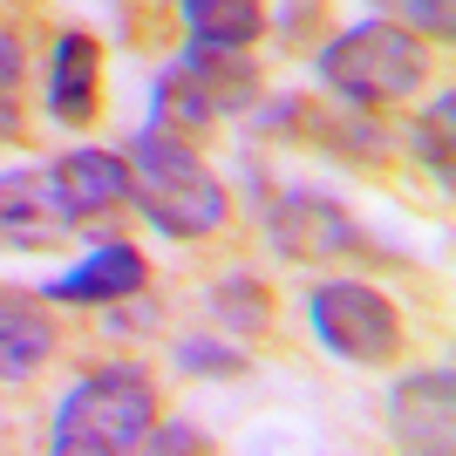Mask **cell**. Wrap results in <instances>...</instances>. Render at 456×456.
Instances as JSON below:
<instances>
[{
    "mask_svg": "<svg viewBox=\"0 0 456 456\" xmlns=\"http://www.w3.org/2000/svg\"><path fill=\"white\" fill-rule=\"evenodd\" d=\"M130 205L151 218L157 232H171V239H205L232 218V198L225 184L211 177V164L191 151V136L177 130H136L130 136Z\"/></svg>",
    "mask_w": 456,
    "mask_h": 456,
    "instance_id": "6da1fadb",
    "label": "cell"
},
{
    "mask_svg": "<svg viewBox=\"0 0 456 456\" xmlns=\"http://www.w3.org/2000/svg\"><path fill=\"white\" fill-rule=\"evenodd\" d=\"M157 422V381L130 362H102L61 395L48 450L55 456H130Z\"/></svg>",
    "mask_w": 456,
    "mask_h": 456,
    "instance_id": "7a4b0ae2",
    "label": "cell"
},
{
    "mask_svg": "<svg viewBox=\"0 0 456 456\" xmlns=\"http://www.w3.org/2000/svg\"><path fill=\"white\" fill-rule=\"evenodd\" d=\"M321 82L347 110H388V102H402V95H416L429 82V48H422V35H409L388 14L354 20L321 48Z\"/></svg>",
    "mask_w": 456,
    "mask_h": 456,
    "instance_id": "3957f363",
    "label": "cell"
},
{
    "mask_svg": "<svg viewBox=\"0 0 456 456\" xmlns=\"http://www.w3.org/2000/svg\"><path fill=\"white\" fill-rule=\"evenodd\" d=\"M306 321L327 354H341L354 368H388L402 354V314L368 280H321L306 300Z\"/></svg>",
    "mask_w": 456,
    "mask_h": 456,
    "instance_id": "277c9868",
    "label": "cell"
},
{
    "mask_svg": "<svg viewBox=\"0 0 456 456\" xmlns=\"http://www.w3.org/2000/svg\"><path fill=\"white\" fill-rule=\"evenodd\" d=\"M252 69L239 61V48H191L184 61H171L157 76V130H177V136H198L211 130L218 116L246 110L252 102Z\"/></svg>",
    "mask_w": 456,
    "mask_h": 456,
    "instance_id": "5b68a950",
    "label": "cell"
},
{
    "mask_svg": "<svg viewBox=\"0 0 456 456\" xmlns=\"http://www.w3.org/2000/svg\"><path fill=\"white\" fill-rule=\"evenodd\" d=\"M69 232H82V218L69 211L55 171H7L0 177V246L7 252H48Z\"/></svg>",
    "mask_w": 456,
    "mask_h": 456,
    "instance_id": "8992f818",
    "label": "cell"
},
{
    "mask_svg": "<svg viewBox=\"0 0 456 456\" xmlns=\"http://www.w3.org/2000/svg\"><path fill=\"white\" fill-rule=\"evenodd\" d=\"M266 232H273V246H280L286 259H327V252L362 246L354 218H347L334 198H321V191H273Z\"/></svg>",
    "mask_w": 456,
    "mask_h": 456,
    "instance_id": "52a82bcc",
    "label": "cell"
},
{
    "mask_svg": "<svg viewBox=\"0 0 456 456\" xmlns=\"http://www.w3.org/2000/svg\"><path fill=\"white\" fill-rule=\"evenodd\" d=\"M143 280H151L143 252H136L130 239H102L82 266L55 273V280L41 286V300H55V306H116V300H130V293H143Z\"/></svg>",
    "mask_w": 456,
    "mask_h": 456,
    "instance_id": "ba28073f",
    "label": "cell"
},
{
    "mask_svg": "<svg viewBox=\"0 0 456 456\" xmlns=\"http://www.w3.org/2000/svg\"><path fill=\"white\" fill-rule=\"evenodd\" d=\"M95 102H102V48H95V35L69 28V35H55V55H48V110L61 123H89Z\"/></svg>",
    "mask_w": 456,
    "mask_h": 456,
    "instance_id": "9c48e42d",
    "label": "cell"
},
{
    "mask_svg": "<svg viewBox=\"0 0 456 456\" xmlns=\"http://www.w3.org/2000/svg\"><path fill=\"white\" fill-rule=\"evenodd\" d=\"M55 184H61V198H69V211H76L82 225H89V218H110V211L130 205V157H116V151H69L55 164Z\"/></svg>",
    "mask_w": 456,
    "mask_h": 456,
    "instance_id": "30bf717a",
    "label": "cell"
},
{
    "mask_svg": "<svg viewBox=\"0 0 456 456\" xmlns=\"http://www.w3.org/2000/svg\"><path fill=\"white\" fill-rule=\"evenodd\" d=\"M388 422H395L402 443H436L450 450V368H422V375L395 381V402H388Z\"/></svg>",
    "mask_w": 456,
    "mask_h": 456,
    "instance_id": "8fae6325",
    "label": "cell"
},
{
    "mask_svg": "<svg viewBox=\"0 0 456 456\" xmlns=\"http://www.w3.org/2000/svg\"><path fill=\"white\" fill-rule=\"evenodd\" d=\"M55 347V321L20 293H0V381H28Z\"/></svg>",
    "mask_w": 456,
    "mask_h": 456,
    "instance_id": "7c38bea8",
    "label": "cell"
},
{
    "mask_svg": "<svg viewBox=\"0 0 456 456\" xmlns=\"http://www.w3.org/2000/svg\"><path fill=\"white\" fill-rule=\"evenodd\" d=\"M191 28V48H252L266 35V7L259 0H177Z\"/></svg>",
    "mask_w": 456,
    "mask_h": 456,
    "instance_id": "4fadbf2b",
    "label": "cell"
},
{
    "mask_svg": "<svg viewBox=\"0 0 456 456\" xmlns=\"http://www.w3.org/2000/svg\"><path fill=\"white\" fill-rule=\"evenodd\" d=\"M211 321L239 327V334H266V321H273L266 280H252V273H225V280L211 286Z\"/></svg>",
    "mask_w": 456,
    "mask_h": 456,
    "instance_id": "5bb4252c",
    "label": "cell"
},
{
    "mask_svg": "<svg viewBox=\"0 0 456 456\" xmlns=\"http://www.w3.org/2000/svg\"><path fill=\"white\" fill-rule=\"evenodd\" d=\"M388 20H402L422 41H450L456 35V0H375Z\"/></svg>",
    "mask_w": 456,
    "mask_h": 456,
    "instance_id": "9a60e30c",
    "label": "cell"
},
{
    "mask_svg": "<svg viewBox=\"0 0 456 456\" xmlns=\"http://www.w3.org/2000/svg\"><path fill=\"white\" fill-rule=\"evenodd\" d=\"M177 368L184 375H246V354L232 341H218V334H198V341H177Z\"/></svg>",
    "mask_w": 456,
    "mask_h": 456,
    "instance_id": "2e32d148",
    "label": "cell"
},
{
    "mask_svg": "<svg viewBox=\"0 0 456 456\" xmlns=\"http://www.w3.org/2000/svg\"><path fill=\"white\" fill-rule=\"evenodd\" d=\"M450 95H436V102H429V116H422V130H416V151H422V164H429V171L436 177H450Z\"/></svg>",
    "mask_w": 456,
    "mask_h": 456,
    "instance_id": "e0dca14e",
    "label": "cell"
},
{
    "mask_svg": "<svg viewBox=\"0 0 456 456\" xmlns=\"http://www.w3.org/2000/svg\"><path fill=\"white\" fill-rule=\"evenodd\" d=\"M143 450L151 456H171V450H211L191 422H151V436H143Z\"/></svg>",
    "mask_w": 456,
    "mask_h": 456,
    "instance_id": "ac0fdd59",
    "label": "cell"
},
{
    "mask_svg": "<svg viewBox=\"0 0 456 456\" xmlns=\"http://www.w3.org/2000/svg\"><path fill=\"white\" fill-rule=\"evenodd\" d=\"M0 143H20V102H14V89H0Z\"/></svg>",
    "mask_w": 456,
    "mask_h": 456,
    "instance_id": "d6986e66",
    "label": "cell"
},
{
    "mask_svg": "<svg viewBox=\"0 0 456 456\" xmlns=\"http://www.w3.org/2000/svg\"><path fill=\"white\" fill-rule=\"evenodd\" d=\"M14 76H20V48L14 35H0V89H14Z\"/></svg>",
    "mask_w": 456,
    "mask_h": 456,
    "instance_id": "ffe728a7",
    "label": "cell"
}]
</instances>
